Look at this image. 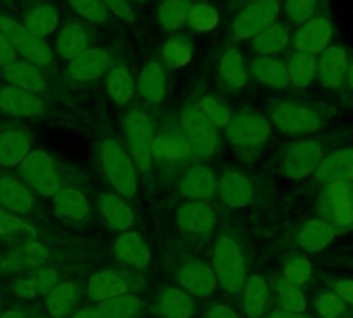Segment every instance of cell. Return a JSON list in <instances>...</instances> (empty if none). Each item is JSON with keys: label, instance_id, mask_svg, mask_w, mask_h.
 Wrapping results in <instances>:
<instances>
[{"label": "cell", "instance_id": "obj_1", "mask_svg": "<svg viewBox=\"0 0 353 318\" xmlns=\"http://www.w3.org/2000/svg\"><path fill=\"white\" fill-rule=\"evenodd\" d=\"M333 110L316 103L304 101L298 97H281L269 106L267 118L275 130L290 137H310L327 128Z\"/></svg>", "mask_w": 353, "mask_h": 318}, {"label": "cell", "instance_id": "obj_2", "mask_svg": "<svg viewBox=\"0 0 353 318\" xmlns=\"http://www.w3.org/2000/svg\"><path fill=\"white\" fill-rule=\"evenodd\" d=\"M211 267L217 275V286L228 296H238L248 279V263L244 246L234 232H221L213 244Z\"/></svg>", "mask_w": 353, "mask_h": 318}, {"label": "cell", "instance_id": "obj_3", "mask_svg": "<svg viewBox=\"0 0 353 318\" xmlns=\"http://www.w3.org/2000/svg\"><path fill=\"white\" fill-rule=\"evenodd\" d=\"M273 132V126L267 116L254 110H240L234 114L232 122L223 130L225 141L234 147V151L244 159L252 161L265 149Z\"/></svg>", "mask_w": 353, "mask_h": 318}, {"label": "cell", "instance_id": "obj_4", "mask_svg": "<svg viewBox=\"0 0 353 318\" xmlns=\"http://www.w3.org/2000/svg\"><path fill=\"white\" fill-rule=\"evenodd\" d=\"M331 153V139L304 137L294 141L279 155V172L288 180H306L316 174L323 159Z\"/></svg>", "mask_w": 353, "mask_h": 318}, {"label": "cell", "instance_id": "obj_5", "mask_svg": "<svg viewBox=\"0 0 353 318\" xmlns=\"http://www.w3.org/2000/svg\"><path fill=\"white\" fill-rule=\"evenodd\" d=\"M283 0H254L236 8L230 25L228 37L232 43H250L267 27L281 19Z\"/></svg>", "mask_w": 353, "mask_h": 318}, {"label": "cell", "instance_id": "obj_6", "mask_svg": "<svg viewBox=\"0 0 353 318\" xmlns=\"http://www.w3.org/2000/svg\"><path fill=\"white\" fill-rule=\"evenodd\" d=\"M101 166L108 182L120 197L132 199L139 192V168L118 141L105 139L101 143Z\"/></svg>", "mask_w": 353, "mask_h": 318}, {"label": "cell", "instance_id": "obj_7", "mask_svg": "<svg viewBox=\"0 0 353 318\" xmlns=\"http://www.w3.org/2000/svg\"><path fill=\"white\" fill-rule=\"evenodd\" d=\"M180 126L190 143L192 159H209L219 151V128L196 108L194 101L182 106L180 112Z\"/></svg>", "mask_w": 353, "mask_h": 318}, {"label": "cell", "instance_id": "obj_8", "mask_svg": "<svg viewBox=\"0 0 353 318\" xmlns=\"http://www.w3.org/2000/svg\"><path fill=\"white\" fill-rule=\"evenodd\" d=\"M155 122L143 110H130L124 118V137L128 143V153L134 159L139 172L151 174L153 170V143H155Z\"/></svg>", "mask_w": 353, "mask_h": 318}, {"label": "cell", "instance_id": "obj_9", "mask_svg": "<svg viewBox=\"0 0 353 318\" xmlns=\"http://www.w3.org/2000/svg\"><path fill=\"white\" fill-rule=\"evenodd\" d=\"M321 195L316 199L319 217L327 219L337 234H345L353 230V182H331L321 186Z\"/></svg>", "mask_w": 353, "mask_h": 318}, {"label": "cell", "instance_id": "obj_10", "mask_svg": "<svg viewBox=\"0 0 353 318\" xmlns=\"http://www.w3.org/2000/svg\"><path fill=\"white\" fill-rule=\"evenodd\" d=\"M0 31L8 37V41L14 46L17 54H21L27 62L35 66H50L54 62L52 48L33 31H29L23 23L0 14Z\"/></svg>", "mask_w": 353, "mask_h": 318}, {"label": "cell", "instance_id": "obj_11", "mask_svg": "<svg viewBox=\"0 0 353 318\" xmlns=\"http://www.w3.org/2000/svg\"><path fill=\"white\" fill-rule=\"evenodd\" d=\"M215 81L228 95L242 91L250 83V62L238 43H228L221 48L215 62Z\"/></svg>", "mask_w": 353, "mask_h": 318}, {"label": "cell", "instance_id": "obj_12", "mask_svg": "<svg viewBox=\"0 0 353 318\" xmlns=\"http://www.w3.org/2000/svg\"><path fill=\"white\" fill-rule=\"evenodd\" d=\"M19 176L39 192L41 197H54L62 186H60V176L58 170L52 161V157L46 151H31L25 161L19 166Z\"/></svg>", "mask_w": 353, "mask_h": 318}, {"label": "cell", "instance_id": "obj_13", "mask_svg": "<svg viewBox=\"0 0 353 318\" xmlns=\"http://www.w3.org/2000/svg\"><path fill=\"white\" fill-rule=\"evenodd\" d=\"M352 54L339 43H331L319 54V79L316 83L329 93H345Z\"/></svg>", "mask_w": 353, "mask_h": 318}, {"label": "cell", "instance_id": "obj_14", "mask_svg": "<svg viewBox=\"0 0 353 318\" xmlns=\"http://www.w3.org/2000/svg\"><path fill=\"white\" fill-rule=\"evenodd\" d=\"M335 23L333 19L323 12L298 27H294V35H292V50H298V52H308V54H314L319 56L321 52H325L333 39H335Z\"/></svg>", "mask_w": 353, "mask_h": 318}, {"label": "cell", "instance_id": "obj_15", "mask_svg": "<svg viewBox=\"0 0 353 318\" xmlns=\"http://www.w3.org/2000/svg\"><path fill=\"white\" fill-rule=\"evenodd\" d=\"M153 159H159L163 163H176V166L188 163L192 159V149H190V143H188L180 122L172 124L155 135Z\"/></svg>", "mask_w": 353, "mask_h": 318}, {"label": "cell", "instance_id": "obj_16", "mask_svg": "<svg viewBox=\"0 0 353 318\" xmlns=\"http://www.w3.org/2000/svg\"><path fill=\"white\" fill-rule=\"evenodd\" d=\"M217 197L230 209H246L254 203L256 188L242 172L225 170L221 178H217Z\"/></svg>", "mask_w": 353, "mask_h": 318}, {"label": "cell", "instance_id": "obj_17", "mask_svg": "<svg viewBox=\"0 0 353 318\" xmlns=\"http://www.w3.org/2000/svg\"><path fill=\"white\" fill-rule=\"evenodd\" d=\"M178 284L184 292H188L196 300L211 298L219 288L213 267L201 261H188L186 265H182L178 269Z\"/></svg>", "mask_w": 353, "mask_h": 318}, {"label": "cell", "instance_id": "obj_18", "mask_svg": "<svg viewBox=\"0 0 353 318\" xmlns=\"http://www.w3.org/2000/svg\"><path fill=\"white\" fill-rule=\"evenodd\" d=\"M176 223L192 236H209L217 226V213L207 201H184L176 213Z\"/></svg>", "mask_w": 353, "mask_h": 318}, {"label": "cell", "instance_id": "obj_19", "mask_svg": "<svg viewBox=\"0 0 353 318\" xmlns=\"http://www.w3.org/2000/svg\"><path fill=\"white\" fill-rule=\"evenodd\" d=\"M180 195L186 201H211L217 197V176L211 166L194 163L180 178Z\"/></svg>", "mask_w": 353, "mask_h": 318}, {"label": "cell", "instance_id": "obj_20", "mask_svg": "<svg viewBox=\"0 0 353 318\" xmlns=\"http://www.w3.org/2000/svg\"><path fill=\"white\" fill-rule=\"evenodd\" d=\"M168 66L159 58L149 60L141 68L137 81V91L143 101H147L149 106H161L168 97Z\"/></svg>", "mask_w": 353, "mask_h": 318}, {"label": "cell", "instance_id": "obj_21", "mask_svg": "<svg viewBox=\"0 0 353 318\" xmlns=\"http://www.w3.org/2000/svg\"><path fill=\"white\" fill-rule=\"evenodd\" d=\"M292 35L294 27L285 19H279L261 35H256L248 43V48L254 56H281L292 50Z\"/></svg>", "mask_w": 353, "mask_h": 318}, {"label": "cell", "instance_id": "obj_22", "mask_svg": "<svg viewBox=\"0 0 353 318\" xmlns=\"http://www.w3.org/2000/svg\"><path fill=\"white\" fill-rule=\"evenodd\" d=\"M250 81L267 89L285 91L290 87L285 60L279 56H254L250 62Z\"/></svg>", "mask_w": 353, "mask_h": 318}, {"label": "cell", "instance_id": "obj_23", "mask_svg": "<svg viewBox=\"0 0 353 318\" xmlns=\"http://www.w3.org/2000/svg\"><path fill=\"white\" fill-rule=\"evenodd\" d=\"M319 186L331 182H353V145L333 149L314 174Z\"/></svg>", "mask_w": 353, "mask_h": 318}, {"label": "cell", "instance_id": "obj_24", "mask_svg": "<svg viewBox=\"0 0 353 318\" xmlns=\"http://www.w3.org/2000/svg\"><path fill=\"white\" fill-rule=\"evenodd\" d=\"M43 110L46 106L37 93H31L21 87H12V85L0 89V112L8 116L33 118V116H41Z\"/></svg>", "mask_w": 353, "mask_h": 318}, {"label": "cell", "instance_id": "obj_25", "mask_svg": "<svg viewBox=\"0 0 353 318\" xmlns=\"http://www.w3.org/2000/svg\"><path fill=\"white\" fill-rule=\"evenodd\" d=\"M283 60L288 64L290 87H294L298 91H306L316 83V79H319V56L308 54V52L290 50Z\"/></svg>", "mask_w": 353, "mask_h": 318}, {"label": "cell", "instance_id": "obj_26", "mask_svg": "<svg viewBox=\"0 0 353 318\" xmlns=\"http://www.w3.org/2000/svg\"><path fill=\"white\" fill-rule=\"evenodd\" d=\"M337 230L323 217H310L306 219L296 236V242L302 250L306 252H321L331 246V242L337 238Z\"/></svg>", "mask_w": 353, "mask_h": 318}, {"label": "cell", "instance_id": "obj_27", "mask_svg": "<svg viewBox=\"0 0 353 318\" xmlns=\"http://www.w3.org/2000/svg\"><path fill=\"white\" fill-rule=\"evenodd\" d=\"M155 312L161 318H192L196 315V298L182 288H165L157 294Z\"/></svg>", "mask_w": 353, "mask_h": 318}, {"label": "cell", "instance_id": "obj_28", "mask_svg": "<svg viewBox=\"0 0 353 318\" xmlns=\"http://www.w3.org/2000/svg\"><path fill=\"white\" fill-rule=\"evenodd\" d=\"M110 54L103 48H89L68 62V74L74 81H93L105 74Z\"/></svg>", "mask_w": 353, "mask_h": 318}, {"label": "cell", "instance_id": "obj_29", "mask_svg": "<svg viewBox=\"0 0 353 318\" xmlns=\"http://www.w3.org/2000/svg\"><path fill=\"white\" fill-rule=\"evenodd\" d=\"M271 302V286L269 281L254 273L248 275L242 290V312L246 318H261L267 315Z\"/></svg>", "mask_w": 353, "mask_h": 318}, {"label": "cell", "instance_id": "obj_30", "mask_svg": "<svg viewBox=\"0 0 353 318\" xmlns=\"http://www.w3.org/2000/svg\"><path fill=\"white\" fill-rule=\"evenodd\" d=\"M114 255L120 259L124 265L134 267V269H145L151 263V250L137 232H122L118 240L114 242Z\"/></svg>", "mask_w": 353, "mask_h": 318}, {"label": "cell", "instance_id": "obj_31", "mask_svg": "<svg viewBox=\"0 0 353 318\" xmlns=\"http://www.w3.org/2000/svg\"><path fill=\"white\" fill-rule=\"evenodd\" d=\"M0 205L14 215H25L33 209L35 199L25 182L4 176L0 178Z\"/></svg>", "mask_w": 353, "mask_h": 318}, {"label": "cell", "instance_id": "obj_32", "mask_svg": "<svg viewBox=\"0 0 353 318\" xmlns=\"http://www.w3.org/2000/svg\"><path fill=\"white\" fill-rule=\"evenodd\" d=\"M0 77L12 85V87H21V89H27L31 93H43L46 91V79L39 70V66L31 64V62H21V60H14L12 64L4 66Z\"/></svg>", "mask_w": 353, "mask_h": 318}, {"label": "cell", "instance_id": "obj_33", "mask_svg": "<svg viewBox=\"0 0 353 318\" xmlns=\"http://www.w3.org/2000/svg\"><path fill=\"white\" fill-rule=\"evenodd\" d=\"M194 54V41L190 35L176 31L172 33L165 41H163V50H161V60L168 66V70H180L184 66L190 64Z\"/></svg>", "mask_w": 353, "mask_h": 318}, {"label": "cell", "instance_id": "obj_34", "mask_svg": "<svg viewBox=\"0 0 353 318\" xmlns=\"http://www.w3.org/2000/svg\"><path fill=\"white\" fill-rule=\"evenodd\" d=\"M99 211L108 226L116 232H128L134 223V213L118 192H108L99 199Z\"/></svg>", "mask_w": 353, "mask_h": 318}, {"label": "cell", "instance_id": "obj_35", "mask_svg": "<svg viewBox=\"0 0 353 318\" xmlns=\"http://www.w3.org/2000/svg\"><path fill=\"white\" fill-rule=\"evenodd\" d=\"M29 153H31V143L25 132L21 130L0 132V166L2 168L21 166Z\"/></svg>", "mask_w": 353, "mask_h": 318}, {"label": "cell", "instance_id": "obj_36", "mask_svg": "<svg viewBox=\"0 0 353 318\" xmlns=\"http://www.w3.org/2000/svg\"><path fill=\"white\" fill-rule=\"evenodd\" d=\"M122 294H128V286L126 281L114 273V271H101V273H95L91 279H89V286H87V296L93 300V302H103V300H110V298H116V296H122Z\"/></svg>", "mask_w": 353, "mask_h": 318}, {"label": "cell", "instance_id": "obj_37", "mask_svg": "<svg viewBox=\"0 0 353 318\" xmlns=\"http://www.w3.org/2000/svg\"><path fill=\"white\" fill-rule=\"evenodd\" d=\"M54 207L58 215L70 221H81L89 215V201L77 188H60L54 197Z\"/></svg>", "mask_w": 353, "mask_h": 318}, {"label": "cell", "instance_id": "obj_38", "mask_svg": "<svg viewBox=\"0 0 353 318\" xmlns=\"http://www.w3.org/2000/svg\"><path fill=\"white\" fill-rule=\"evenodd\" d=\"M108 93L116 106H128L137 93V81L130 70L122 64L110 68L108 72Z\"/></svg>", "mask_w": 353, "mask_h": 318}, {"label": "cell", "instance_id": "obj_39", "mask_svg": "<svg viewBox=\"0 0 353 318\" xmlns=\"http://www.w3.org/2000/svg\"><path fill=\"white\" fill-rule=\"evenodd\" d=\"M194 0H161L157 6V23L161 29L176 33L186 27V19Z\"/></svg>", "mask_w": 353, "mask_h": 318}, {"label": "cell", "instance_id": "obj_40", "mask_svg": "<svg viewBox=\"0 0 353 318\" xmlns=\"http://www.w3.org/2000/svg\"><path fill=\"white\" fill-rule=\"evenodd\" d=\"M221 23V12L219 8L209 2V0H194V4L190 6L188 19H186V27L194 33H209L215 31Z\"/></svg>", "mask_w": 353, "mask_h": 318}, {"label": "cell", "instance_id": "obj_41", "mask_svg": "<svg viewBox=\"0 0 353 318\" xmlns=\"http://www.w3.org/2000/svg\"><path fill=\"white\" fill-rule=\"evenodd\" d=\"M85 50H89V33H87L81 25L70 23V25H66V27L58 33L56 52H58L64 60H72V58H77L79 54H83Z\"/></svg>", "mask_w": 353, "mask_h": 318}, {"label": "cell", "instance_id": "obj_42", "mask_svg": "<svg viewBox=\"0 0 353 318\" xmlns=\"http://www.w3.org/2000/svg\"><path fill=\"white\" fill-rule=\"evenodd\" d=\"M329 6V0H283L281 17L292 25L298 27L319 14H323Z\"/></svg>", "mask_w": 353, "mask_h": 318}, {"label": "cell", "instance_id": "obj_43", "mask_svg": "<svg viewBox=\"0 0 353 318\" xmlns=\"http://www.w3.org/2000/svg\"><path fill=\"white\" fill-rule=\"evenodd\" d=\"M271 294L275 296L277 308H281V310H290V312H306V308H308V298H306L304 290H302V288L292 286V284H290V281H285L283 277L273 281V286H271Z\"/></svg>", "mask_w": 353, "mask_h": 318}, {"label": "cell", "instance_id": "obj_44", "mask_svg": "<svg viewBox=\"0 0 353 318\" xmlns=\"http://www.w3.org/2000/svg\"><path fill=\"white\" fill-rule=\"evenodd\" d=\"M23 25L43 39V37H48V35H52L56 31V27H58V10L54 6H48V4H37L25 14Z\"/></svg>", "mask_w": 353, "mask_h": 318}, {"label": "cell", "instance_id": "obj_45", "mask_svg": "<svg viewBox=\"0 0 353 318\" xmlns=\"http://www.w3.org/2000/svg\"><path fill=\"white\" fill-rule=\"evenodd\" d=\"M74 298H77V288L72 281H60L54 290H50L46 296V308L50 318L66 317L74 304Z\"/></svg>", "mask_w": 353, "mask_h": 318}, {"label": "cell", "instance_id": "obj_46", "mask_svg": "<svg viewBox=\"0 0 353 318\" xmlns=\"http://www.w3.org/2000/svg\"><path fill=\"white\" fill-rule=\"evenodd\" d=\"M196 108L219 128V130H225L228 128V124L232 122V118H234V112H232V108L219 97V95H215V93H205V95H201L196 101Z\"/></svg>", "mask_w": 353, "mask_h": 318}, {"label": "cell", "instance_id": "obj_47", "mask_svg": "<svg viewBox=\"0 0 353 318\" xmlns=\"http://www.w3.org/2000/svg\"><path fill=\"white\" fill-rule=\"evenodd\" d=\"M141 300L132 294H122L97 304L101 318H134L141 312Z\"/></svg>", "mask_w": 353, "mask_h": 318}, {"label": "cell", "instance_id": "obj_48", "mask_svg": "<svg viewBox=\"0 0 353 318\" xmlns=\"http://www.w3.org/2000/svg\"><path fill=\"white\" fill-rule=\"evenodd\" d=\"M312 308H314V312H316L319 318H343L350 312L347 302L341 296H337L333 290L314 294Z\"/></svg>", "mask_w": 353, "mask_h": 318}, {"label": "cell", "instance_id": "obj_49", "mask_svg": "<svg viewBox=\"0 0 353 318\" xmlns=\"http://www.w3.org/2000/svg\"><path fill=\"white\" fill-rule=\"evenodd\" d=\"M283 279L290 281L292 286L304 290V286H308L310 279H312V265H310V261L304 259V257H296V259L288 261L285 267H283Z\"/></svg>", "mask_w": 353, "mask_h": 318}, {"label": "cell", "instance_id": "obj_50", "mask_svg": "<svg viewBox=\"0 0 353 318\" xmlns=\"http://www.w3.org/2000/svg\"><path fill=\"white\" fill-rule=\"evenodd\" d=\"M70 6L79 17H83L89 23H105L108 21V8L103 6L101 0H68Z\"/></svg>", "mask_w": 353, "mask_h": 318}, {"label": "cell", "instance_id": "obj_51", "mask_svg": "<svg viewBox=\"0 0 353 318\" xmlns=\"http://www.w3.org/2000/svg\"><path fill=\"white\" fill-rule=\"evenodd\" d=\"M29 279L33 281L37 294H46V296H48L50 290H54L60 284L58 281V273L52 267H37V269H33V273H31Z\"/></svg>", "mask_w": 353, "mask_h": 318}, {"label": "cell", "instance_id": "obj_52", "mask_svg": "<svg viewBox=\"0 0 353 318\" xmlns=\"http://www.w3.org/2000/svg\"><path fill=\"white\" fill-rule=\"evenodd\" d=\"M21 232L33 234L31 228L19 215H14L8 209L0 207V236H12V234H21Z\"/></svg>", "mask_w": 353, "mask_h": 318}, {"label": "cell", "instance_id": "obj_53", "mask_svg": "<svg viewBox=\"0 0 353 318\" xmlns=\"http://www.w3.org/2000/svg\"><path fill=\"white\" fill-rule=\"evenodd\" d=\"M101 2L108 8V12H112L120 21H124V23H134L137 21L134 8L128 4V0H101Z\"/></svg>", "mask_w": 353, "mask_h": 318}, {"label": "cell", "instance_id": "obj_54", "mask_svg": "<svg viewBox=\"0 0 353 318\" xmlns=\"http://www.w3.org/2000/svg\"><path fill=\"white\" fill-rule=\"evenodd\" d=\"M331 290H333L337 296H341V298L347 302L350 308H353V279H350V277L333 279V281H331Z\"/></svg>", "mask_w": 353, "mask_h": 318}, {"label": "cell", "instance_id": "obj_55", "mask_svg": "<svg viewBox=\"0 0 353 318\" xmlns=\"http://www.w3.org/2000/svg\"><path fill=\"white\" fill-rule=\"evenodd\" d=\"M12 292H14V296H19V298H23V300H33V298L39 296L37 290H35V286H33V281H31L29 277L17 279L14 286H12Z\"/></svg>", "mask_w": 353, "mask_h": 318}, {"label": "cell", "instance_id": "obj_56", "mask_svg": "<svg viewBox=\"0 0 353 318\" xmlns=\"http://www.w3.org/2000/svg\"><path fill=\"white\" fill-rule=\"evenodd\" d=\"M14 58H17V50H14V46L8 41V37L0 31V68H4V66H8V64H12L14 62Z\"/></svg>", "mask_w": 353, "mask_h": 318}, {"label": "cell", "instance_id": "obj_57", "mask_svg": "<svg viewBox=\"0 0 353 318\" xmlns=\"http://www.w3.org/2000/svg\"><path fill=\"white\" fill-rule=\"evenodd\" d=\"M205 318H240V315L232 306H228V304H215V306H211L207 310V317Z\"/></svg>", "mask_w": 353, "mask_h": 318}, {"label": "cell", "instance_id": "obj_58", "mask_svg": "<svg viewBox=\"0 0 353 318\" xmlns=\"http://www.w3.org/2000/svg\"><path fill=\"white\" fill-rule=\"evenodd\" d=\"M267 318H308L304 312H290V310H281V308H275L271 310Z\"/></svg>", "mask_w": 353, "mask_h": 318}, {"label": "cell", "instance_id": "obj_59", "mask_svg": "<svg viewBox=\"0 0 353 318\" xmlns=\"http://www.w3.org/2000/svg\"><path fill=\"white\" fill-rule=\"evenodd\" d=\"M70 318H101V315L97 312V308H81Z\"/></svg>", "mask_w": 353, "mask_h": 318}, {"label": "cell", "instance_id": "obj_60", "mask_svg": "<svg viewBox=\"0 0 353 318\" xmlns=\"http://www.w3.org/2000/svg\"><path fill=\"white\" fill-rule=\"evenodd\" d=\"M345 93L353 99V56H352V64H350V72H347V85H345Z\"/></svg>", "mask_w": 353, "mask_h": 318}, {"label": "cell", "instance_id": "obj_61", "mask_svg": "<svg viewBox=\"0 0 353 318\" xmlns=\"http://www.w3.org/2000/svg\"><path fill=\"white\" fill-rule=\"evenodd\" d=\"M0 318H27V315H23V312H19V310H8V312L0 315Z\"/></svg>", "mask_w": 353, "mask_h": 318}, {"label": "cell", "instance_id": "obj_62", "mask_svg": "<svg viewBox=\"0 0 353 318\" xmlns=\"http://www.w3.org/2000/svg\"><path fill=\"white\" fill-rule=\"evenodd\" d=\"M248 2H254V0H232V6H234V8H240V6H244V4H248Z\"/></svg>", "mask_w": 353, "mask_h": 318}]
</instances>
